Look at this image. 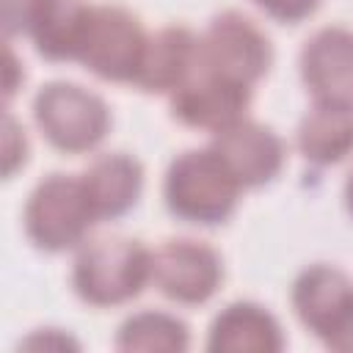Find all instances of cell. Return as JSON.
<instances>
[{"instance_id": "1", "label": "cell", "mask_w": 353, "mask_h": 353, "mask_svg": "<svg viewBox=\"0 0 353 353\" xmlns=\"http://www.w3.org/2000/svg\"><path fill=\"white\" fill-rule=\"evenodd\" d=\"M152 281V251L132 237L85 240L72 268V284L88 306H121Z\"/></svg>"}, {"instance_id": "2", "label": "cell", "mask_w": 353, "mask_h": 353, "mask_svg": "<svg viewBox=\"0 0 353 353\" xmlns=\"http://www.w3.org/2000/svg\"><path fill=\"white\" fill-rule=\"evenodd\" d=\"M240 190L243 188L237 185L232 171L210 146L188 149L174 157L163 185L171 215L201 226L223 223L234 212Z\"/></svg>"}, {"instance_id": "3", "label": "cell", "mask_w": 353, "mask_h": 353, "mask_svg": "<svg viewBox=\"0 0 353 353\" xmlns=\"http://www.w3.org/2000/svg\"><path fill=\"white\" fill-rule=\"evenodd\" d=\"M94 223L97 212L80 176L50 174L25 204V232L36 248L50 254L83 245Z\"/></svg>"}, {"instance_id": "4", "label": "cell", "mask_w": 353, "mask_h": 353, "mask_svg": "<svg viewBox=\"0 0 353 353\" xmlns=\"http://www.w3.org/2000/svg\"><path fill=\"white\" fill-rule=\"evenodd\" d=\"M33 119L44 138L69 154L97 149L110 130V110L77 83H47L33 99Z\"/></svg>"}, {"instance_id": "5", "label": "cell", "mask_w": 353, "mask_h": 353, "mask_svg": "<svg viewBox=\"0 0 353 353\" xmlns=\"http://www.w3.org/2000/svg\"><path fill=\"white\" fill-rule=\"evenodd\" d=\"M273 50L259 25L237 11L218 14L199 39V66L240 85H254L270 66Z\"/></svg>"}, {"instance_id": "6", "label": "cell", "mask_w": 353, "mask_h": 353, "mask_svg": "<svg viewBox=\"0 0 353 353\" xmlns=\"http://www.w3.org/2000/svg\"><path fill=\"white\" fill-rule=\"evenodd\" d=\"M149 33L119 6H94L77 61L102 80L135 83Z\"/></svg>"}, {"instance_id": "7", "label": "cell", "mask_w": 353, "mask_h": 353, "mask_svg": "<svg viewBox=\"0 0 353 353\" xmlns=\"http://www.w3.org/2000/svg\"><path fill=\"white\" fill-rule=\"evenodd\" d=\"M223 281L221 256L196 240H168L152 251V284L176 303H204Z\"/></svg>"}, {"instance_id": "8", "label": "cell", "mask_w": 353, "mask_h": 353, "mask_svg": "<svg viewBox=\"0 0 353 353\" xmlns=\"http://www.w3.org/2000/svg\"><path fill=\"white\" fill-rule=\"evenodd\" d=\"M251 102V88L232 83L221 74H212L196 63L193 74L171 94L174 119L188 127L218 132L240 119Z\"/></svg>"}, {"instance_id": "9", "label": "cell", "mask_w": 353, "mask_h": 353, "mask_svg": "<svg viewBox=\"0 0 353 353\" xmlns=\"http://www.w3.org/2000/svg\"><path fill=\"white\" fill-rule=\"evenodd\" d=\"M210 149L223 160L240 188H259L270 182L284 165L281 138L270 127L248 119L212 132Z\"/></svg>"}, {"instance_id": "10", "label": "cell", "mask_w": 353, "mask_h": 353, "mask_svg": "<svg viewBox=\"0 0 353 353\" xmlns=\"http://www.w3.org/2000/svg\"><path fill=\"white\" fill-rule=\"evenodd\" d=\"M301 77L314 102L353 108V30H317L301 50Z\"/></svg>"}, {"instance_id": "11", "label": "cell", "mask_w": 353, "mask_h": 353, "mask_svg": "<svg viewBox=\"0 0 353 353\" xmlns=\"http://www.w3.org/2000/svg\"><path fill=\"white\" fill-rule=\"evenodd\" d=\"M353 306V279L334 265H312L292 284L298 320L323 342Z\"/></svg>"}, {"instance_id": "12", "label": "cell", "mask_w": 353, "mask_h": 353, "mask_svg": "<svg viewBox=\"0 0 353 353\" xmlns=\"http://www.w3.org/2000/svg\"><path fill=\"white\" fill-rule=\"evenodd\" d=\"M207 347L215 353H279L284 334L265 306L237 301L212 320Z\"/></svg>"}, {"instance_id": "13", "label": "cell", "mask_w": 353, "mask_h": 353, "mask_svg": "<svg viewBox=\"0 0 353 353\" xmlns=\"http://www.w3.org/2000/svg\"><path fill=\"white\" fill-rule=\"evenodd\" d=\"M199 63V39L185 28H163L146 39L135 85L149 94H174Z\"/></svg>"}, {"instance_id": "14", "label": "cell", "mask_w": 353, "mask_h": 353, "mask_svg": "<svg viewBox=\"0 0 353 353\" xmlns=\"http://www.w3.org/2000/svg\"><path fill=\"white\" fill-rule=\"evenodd\" d=\"M80 179H83L88 201L97 212V221L119 218V215L130 212L138 204L141 190H143L141 163L121 152L97 157Z\"/></svg>"}, {"instance_id": "15", "label": "cell", "mask_w": 353, "mask_h": 353, "mask_svg": "<svg viewBox=\"0 0 353 353\" xmlns=\"http://www.w3.org/2000/svg\"><path fill=\"white\" fill-rule=\"evenodd\" d=\"M298 149L314 165H334L353 154V108L314 102L298 124Z\"/></svg>"}, {"instance_id": "16", "label": "cell", "mask_w": 353, "mask_h": 353, "mask_svg": "<svg viewBox=\"0 0 353 353\" xmlns=\"http://www.w3.org/2000/svg\"><path fill=\"white\" fill-rule=\"evenodd\" d=\"M94 6L83 0H52L33 28L36 50L50 61H77Z\"/></svg>"}, {"instance_id": "17", "label": "cell", "mask_w": 353, "mask_h": 353, "mask_svg": "<svg viewBox=\"0 0 353 353\" xmlns=\"http://www.w3.org/2000/svg\"><path fill=\"white\" fill-rule=\"evenodd\" d=\"M113 345L124 353H182L190 345V334L188 325L168 312H138L119 325Z\"/></svg>"}, {"instance_id": "18", "label": "cell", "mask_w": 353, "mask_h": 353, "mask_svg": "<svg viewBox=\"0 0 353 353\" xmlns=\"http://www.w3.org/2000/svg\"><path fill=\"white\" fill-rule=\"evenodd\" d=\"M52 0H0L3 6V33L17 36V33H33L44 11L50 8Z\"/></svg>"}, {"instance_id": "19", "label": "cell", "mask_w": 353, "mask_h": 353, "mask_svg": "<svg viewBox=\"0 0 353 353\" xmlns=\"http://www.w3.org/2000/svg\"><path fill=\"white\" fill-rule=\"evenodd\" d=\"M25 157H28V141L22 130L17 127V121L11 119V113H6L3 119V174L14 176V171L25 163Z\"/></svg>"}, {"instance_id": "20", "label": "cell", "mask_w": 353, "mask_h": 353, "mask_svg": "<svg viewBox=\"0 0 353 353\" xmlns=\"http://www.w3.org/2000/svg\"><path fill=\"white\" fill-rule=\"evenodd\" d=\"M268 17L279 22H301L309 14H314L320 0H254Z\"/></svg>"}, {"instance_id": "21", "label": "cell", "mask_w": 353, "mask_h": 353, "mask_svg": "<svg viewBox=\"0 0 353 353\" xmlns=\"http://www.w3.org/2000/svg\"><path fill=\"white\" fill-rule=\"evenodd\" d=\"M323 345L328 350H336V353H353V306L342 314V320L331 328V334L323 339Z\"/></svg>"}, {"instance_id": "22", "label": "cell", "mask_w": 353, "mask_h": 353, "mask_svg": "<svg viewBox=\"0 0 353 353\" xmlns=\"http://www.w3.org/2000/svg\"><path fill=\"white\" fill-rule=\"evenodd\" d=\"M19 347H33V350H47V347H55V350H63V347H72V350H77L80 345L72 339V336H66V334H61V331H55V328H47V331H36L33 336H28Z\"/></svg>"}, {"instance_id": "23", "label": "cell", "mask_w": 353, "mask_h": 353, "mask_svg": "<svg viewBox=\"0 0 353 353\" xmlns=\"http://www.w3.org/2000/svg\"><path fill=\"white\" fill-rule=\"evenodd\" d=\"M14 74H17V61H14L11 47H6V99H11V94L17 91V80H14Z\"/></svg>"}, {"instance_id": "24", "label": "cell", "mask_w": 353, "mask_h": 353, "mask_svg": "<svg viewBox=\"0 0 353 353\" xmlns=\"http://www.w3.org/2000/svg\"><path fill=\"white\" fill-rule=\"evenodd\" d=\"M345 199H347V210L353 212V171L347 176V185H345Z\"/></svg>"}]
</instances>
